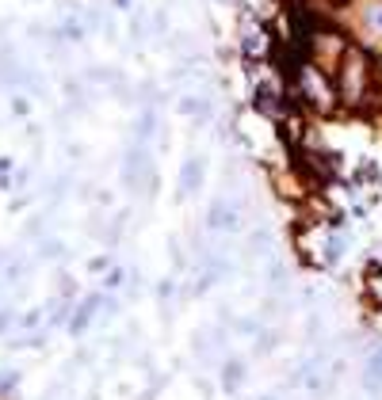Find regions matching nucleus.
<instances>
[{
  "mask_svg": "<svg viewBox=\"0 0 382 400\" xmlns=\"http://www.w3.org/2000/svg\"><path fill=\"white\" fill-rule=\"evenodd\" d=\"M12 107H15V114H19V118H23V114H31V107H27V100H15V103H12Z\"/></svg>",
  "mask_w": 382,
  "mask_h": 400,
  "instance_id": "nucleus-14",
  "label": "nucleus"
},
{
  "mask_svg": "<svg viewBox=\"0 0 382 400\" xmlns=\"http://www.w3.org/2000/svg\"><path fill=\"white\" fill-rule=\"evenodd\" d=\"M31 183V168H23V171H15V187H27Z\"/></svg>",
  "mask_w": 382,
  "mask_h": 400,
  "instance_id": "nucleus-11",
  "label": "nucleus"
},
{
  "mask_svg": "<svg viewBox=\"0 0 382 400\" xmlns=\"http://www.w3.org/2000/svg\"><path fill=\"white\" fill-rule=\"evenodd\" d=\"M203 187V160L195 157V160H184V168H180V199H188L191 191H199Z\"/></svg>",
  "mask_w": 382,
  "mask_h": 400,
  "instance_id": "nucleus-1",
  "label": "nucleus"
},
{
  "mask_svg": "<svg viewBox=\"0 0 382 400\" xmlns=\"http://www.w3.org/2000/svg\"><path fill=\"white\" fill-rule=\"evenodd\" d=\"M15 381H19V373H4V377H0V393H12Z\"/></svg>",
  "mask_w": 382,
  "mask_h": 400,
  "instance_id": "nucleus-8",
  "label": "nucleus"
},
{
  "mask_svg": "<svg viewBox=\"0 0 382 400\" xmlns=\"http://www.w3.org/2000/svg\"><path fill=\"white\" fill-rule=\"evenodd\" d=\"M264 248H267V236L264 233H252L249 236V252H264Z\"/></svg>",
  "mask_w": 382,
  "mask_h": 400,
  "instance_id": "nucleus-7",
  "label": "nucleus"
},
{
  "mask_svg": "<svg viewBox=\"0 0 382 400\" xmlns=\"http://www.w3.org/2000/svg\"><path fill=\"white\" fill-rule=\"evenodd\" d=\"M237 381H241V362H229L226 366V389H237Z\"/></svg>",
  "mask_w": 382,
  "mask_h": 400,
  "instance_id": "nucleus-6",
  "label": "nucleus"
},
{
  "mask_svg": "<svg viewBox=\"0 0 382 400\" xmlns=\"http://www.w3.org/2000/svg\"><path fill=\"white\" fill-rule=\"evenodd\" d=\"M100 305H103V294H92L88 301H80V309L73 313V324H69V328H73V332H84V328H88V320H92V313H96Z\"/></svg>",
  "mask_w": 382,
  "mask_h": 400,
  "instance_id": "nucleus-2",
  "label": "nucleus"
},
{
  "mask_svg": "<svg viewBox=\"0 0 382 400\" xmlns=\"http://www.w3.org/2000/svg\"><path fill=\"white\" fill-rule=\"evenodd\" d=\"M157 298H161V301L172 298V282H161V286H157Z\"/></svg>",
  "mask_w": 382,
  "mask_h": 400,
  "instance_id": "nucleus-12",
  "label": "nucleus"
},
{
  "mask_svg": "<svg viewBox=\"0 0 382 400\" xmlns=\"http://www.w3.org/2000/svg\"><path fill=\"white\" fill-rule=\"evenodd\" d=\"M88 271H92V274L107 271V259H103V256H96V259H92V263H88Z\"/></svg>",
  "mask_w": 382,
  "mask_h": 400,
  "instance_id": "nucleus-10",
  "label": "nucleus"
},
{
  "mask_svg": "<svg viewBox=\"0 0 382 400\" xmlns=\"http://www.w3.org/2000/svg\"><path fill=\"white\" fill-rule=\"evenodd\" d=\"M8 328V313H0V332Z\"/></svg>",
  "mask_w": 382,
  "mask_h": 400,
  "instance_id": "nucleus-15",
  "label": "nucleus"
},
{
  "mask_svg": "<svg viewBox=\"0 0 382 400\" xmlns=\"http://www.w3.org/2000/svg\"><path fill=\"white\" fill-rule=\"evenodd\" d=\"M153 126H157V114H153V107H146V111H142V122H138V137H149Z\"/></svg>",
  "mask_w": 382,
  "mask_h": 400,
  "instance_id": "nucleus-4",
  "label": "nucleus"
},
{
  "mask_svg": "<svg viewBox=\"0 0 382 400\" xmlns=\"http://www.w3.org/2000/svg\"><path fill=\"white\" fill-rule=\"evenodd\" d=\"M260 328V324H256V320H241V324H237V332H241V335H252V332Z\"/></svg>",
  "mask_w": 382,
  "mask_h": 400,
  "instance_id": "nucleus-9",
  "label": "nucleus"
},
{
  "mask_svg": "<svg viewBox=\"0 0 382 400\" xmlns=\"http://www.w3.org/2000/svg\"><path fill=\"white\" fill-rule=\"evenodd\" d=\"M61 252H65V244H61V240H46L42 248H38V256H42V259H58Z\"/></svg>",
  "mask_w": 382,
  "mask_h": 400,
  "instance_id": "nucleus-5",
  "label": "nucleus"
},
{
  "mask_svg": "<svg viewBox=\"0 0 382 400\" xmlns=\"http://www.w3.org/2000/svg\"><path fill=\"white\" fill-rule=\"evenodd\" d=\"M180 114H191V118H195V122H206V118H210V103L206 100H180Z\"/></svg>",
  "mask_w": 382,
  "mask_h": 400,
  "instance_id": "nucleus-3",
  "label": "nucleus"
},
{
  "mask_svg": "<svg viewBox=\"0 0 382 400\" xmlns=\"http://www.w3.org/2000/svg\"><path fill=\"white\" fill-rule=\"evenodd\" d=\"M35 324H38V309H31V313L23 316V328H35Z\"/></svg>",
  "mask_w": 382,
  "mask_h": 400,
  "instance_id": "nucleus-13",
  "label": "nucleus"
}]
</instances>
